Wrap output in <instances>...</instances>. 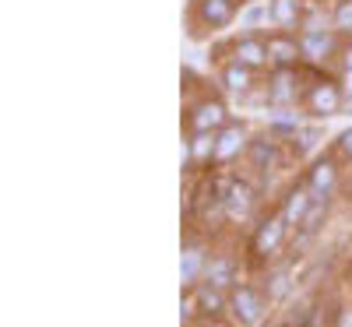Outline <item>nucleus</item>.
<instances>
[{"instance_id":"obj_1","label":"nucleus","mask_w":352,"mask_h":327,"mask_svg":"<svg viewBox=\"0 0 352 327\" xmlns=\"http://www.w3.org/2000/svg\"><path fill=\"white\" fill-rule=\"evenodd\" d=\"M303 109L314 116V120H328V116H342V102H345V92H342V81L335 78H324L320 67H310L303 71Z\"/></svg>"},{"instance_id":"obj_2","label":"nucleus","mask_w":352,"mask_h":327,"mask_svg":"<svg viewBox=\"0 0 352 327\" xmlns=\"http://www.w3.org/2000/svg\"><path fill=\"white\" fill-rule=\"evenodd\" d=\"M264 88H268V102L275 109H289V106L303 102V88H307L303 67H272Z\"/></svg>"},{"instance_id":"obj_3","label":"nucleus","mask_w":352,"mask_h":327,"mask_svg":"<svg viewBox=\"0 0 352 327\" xmlns=\"http://www.w3.org/2000/svg\"><path fill=\"white\" fill-rule=\"evenodd\" d=\"M240 14V4H232V0H194L190 4V25L194 32H222L236 21Z\"/></svg>"},{"instance_id":"obj_4","label":"nucleus","mask_w":352,"mask_h":327,"mask_svg":"<svg viewBox=\"0 0 352 327\" xmlns=\"http://www.w3.org/2000/svg\"><path fill=\"white\" fill-rule=\"evenodd\" d=\"M300 49L307 67H328L335 56H342L345 43L335 28H324V32H300Z\"/></svg>"},{"instance_id":"obj_5","label":"nucleus","mask_w":352,"mask_h":327,"mask_svg":"<svg viewBox=\"0 0 352 327\" xmlns=\"http://www.w3.org/2000/svg\"><path fill=\"white\" fill-rule=\"evenodd\" d=\"M229 60H236L250 71H264V67H272V56H268V36H261V32H243L236 36L229 46Z\"/></svg>"},{"instance_id":"obj_6","label":"nucleus","mask_w":352,"mask_h":327,"mask_svg":"<svg viewBox=\"0 0 352 327\" xmlns=\"http://www.w3.org/2000/svg\"><path fill=\"white\" fill-rule=\"evenodd\" d=\"M229 124V109L222 99L215 95H201L187 106V131L201 134V131H222Z\"/></svg>"},{"instance_id":"obj_7","label":"nucleus","mask_w":352,"mask_h":327,"mask_svg":"<svg viewBox=\"0 0 352 327\" xmlns=\"http://www.w3.org/2000/svg\"><path fill=\"white\" fill-rule=\"evenodd\" d=\"M219 190H222V207H226V218H247L250 207H254V187L240 176H219Z\"/></svg>"},{"instance_id":"obj_8","label":"nucleus","mask_w":352,"mask_h":327,"mask_svg":"<svg viewBox=\"0 0 352 327\" xmlns=\"http://www.w3.org/2000/svg\"><path fill=\"white\" fill-rule=\"evenodd\" d=\"M268 56L272 67H303V49H300V32H268Z\"/></svg>"},{"instance_id":"obj_9","label":"nucleus","mask_w":352,"mask_h":327,"mask_svg":"<svg viewBox=\"0 0 352 327\" xmlns=\"http://www.w3.org/2000/svg\"><path fill=\"white\" fill-rule=\"evenodd\" d=\"M285 229H289V222H285L282 212L272 215L268 222H261L257 232H254V240H250V253L254 257H272L282 247V240H285Z\"/></svg>"},{"instance_id":"obj_10","label":"nucleus","mask_w":352,"mask_h":327,"mask_svg":"<svg viewBox=\"0 0 352 327\" xmlns=\"http://www.w3.org/2000/svg\"><path fill=\"white\" fill-rule=\"evenodd\" d=\"M278 148H282V141H278V134H272V131L250 137V144H247L250 166H254L257 172H272V169L278 166V155H282Z\"/></svg>"},{"instance_id":"obj_11","label":"nucleus","mask_w":352,"mask_h":327,"mask_svg":"<svg viewBox=\"0 0 352 327\" xmlns=\"http://www.w3.org/2000/svg\"><path fill=\"white\" fill-rule=\"evenodd\" d=\"M229 306H232V313L240 317V324H261V317H264V300H261V292H254L250 285H236L232 289V295H229Z\"/></svg>"},{"instance_id":"obj_12","label":"nucleus","mask_w":352,"mask_h":327,"mask_svg":"<svg viewBox=\"0 0 352 327\" xmlns=\"http://www.w3.org/2000/svg\"><path fill=\"white\" fill-rule=\"evenodd\" d=\"M257 71H250V67H243V64H236V60H226L222 67H219V84L226 88L229 95H247L250 88H257Z\"/></svg>"},{"instance_id":"obj_13","label":"nucleus","mask_w":352,"mask_h":327,"mask_svg":"<svg viewBox=\"0 0 352 327\" xmlns=\"http://www.w3.org/2000/svg\"><path fill=\"white\" fill-rule=\"evenodd\" d=\"M268 8H272V28H278V32H300L307 0H268Z\"/></svg>"},{"instance_id":"obj_14","label":"nucleus","mask_w":352,"mask_h":327,"mask_svg":"<svg viewBox=\"0 0 352 327\" xmlns=\"http://www.w3.org/2000/svg\"><path fill=\"white\" fill-rule=\"evenodd\" d=\"M215 144H219V131L190 134V141L184 148V162L187 166H212L215 162Z\"/></svg>"},{"instance_id":"obj_15","label":"nucleus","mask_w":352,"mask_h":327,"mask_svg":"<svg viewBox=\"0 0 352 327\" xmlns=\"http://www.w3.org/2000/svg\"><path fill=\"white\" fill-rule=\"evenodd\" d=\"M250 141H247V127L243 124H226L222 131H219V144H215V162H229V159H236L243 148H247Z\"/></svg>"},{"instance_id":"obj_16","label":"nucleus","mask_w":352,"mask_h":327,"mask_svg":"<svg viewBox=\"0 0 352 327\" xmlns=\"http://www.w3.org/2000/svg\"><path fill=\"white\" fill-rule=\"evenodd\" d=\"M335 183H338V166H335V159H320V162H314V169L307 172V187H310V194H314L317 201H320V197H331Z\"/></svg>"},{"instance_id":"obj_17","label":"nucleus","mask_w":352,"mask_h":327,"mask_svg":"<svg viewBox=\"0 0 352 327\" xmlns=\"http://www.w3.org/2000/svg\"><path fill=\"white\" fill-rule=\"evenodd\" d=\"M310 204H314V194H310V187H307V183H303V187H296V190H289L285 207H282L285 222H289V225H300V222H303V215L310 212Z\"/></svg>"},{"instance_id":"obj_18","label":"nucleus","mask_w":352,"mask_h":327,"mask_svg":"<svg viewBox=\"0 0 352 327\" xmlns=\"http://www.w3.org/2000/svg\"><path fill=\"white\" fill-rule=\"evenodd\" d=\"M194 300H197V310H201L204 317H215V313L226 310V295H222V289L212 285V282L194 285Z\"/></svg>"},{"instance_id":"obj_19","label":"nucleus","mask_w":352,"mask_h":327,"mask_svg":"<svg viewBox=\"0 0 352 327\" xmlns=\"http://www.w3.org/2000/svg\"><path fill=\"white\" fill-rule=\"evenodd\" d=\"M208 267V253L201 247H187L184 250V285H197V275H204Z\"/></svg>"},{"instance_id":"obj_20","label":"nucleus","mask_w":352,"mask_h":327,"mask_svg":"<svg viewBox=\"0 0 352 327\" xmlns=\"http://www.w3.org/2000/svg\"><path fill=\"white\" fill-rule=\"evenodd\" d=\"M232 260L229 257H208V267H204V282H212V285H219V289H226V285H232Z\"/></svg>"},{"instance_id":"obj_21","label":"nucleus","mask_w":352,"mask_h":327,"mask_svg":"<svg viewBox=\"0 0 352 327\" xmlns=\"http://www.w3.org/2000/svg\"><path fill=\"white\" fill-rule=\"evenodd\" d=\"M331 21V14H324V4L320 0H307L303 8V21H300V32H324V25Z\"/></svg>"},{"instance_id":"obj_22","label":"nucleus","mask_w":352,"mask_h":327,"mask_svg":"<svg viewBox=\"0 0 352 327\" xmlns=\"http://www.w3.org/2000/svg\"><path fill=\"white\" fill-rule=\"evenodd\" d=\"M324 137V127L320 124H303L296 134H292V148H296V155H307L317 148V141Z\"/></svg>"},{"instance_id":"obj_23","label":"nucleus","mask_w":352,"mask_h":327,"mask_svg":"<svg viewBox=\"0 0 352 327\" xmlns=\"http://www.w3.org/2000/svg\"><path fill=\"white\" fill-rule=\"evenodd\" d=\"M324 215H328V197H314V204H310V212L303 215V222H300V229H303V240L300 243H307L310 240V236L320 229V222H324Z\"/></svg>"},{"instance_id":"obj_24","label":"nucleus","mask_w":352,"mask_h":327,"mask_svg":"<svg viewBox=\"0 0 352 327\" xmlns=\"http://www.w3.org/2000/svg\"><path fill=\"white\" fill-rule=\"evenodd\" d=\"M240 21L247 32H261V25H268L272 21V8H268V0L264 4H250L247 11H240Z\"/></svg>"},{"instance_id":"obj_25","label":"nucleus","mask_w":352,"mask_h":327,"mask_svg":"<svg viewBox=\"0 0 352 327\" xmlns=\"http://www.w3.org/2000/svg\"><path fill=\"white\" fill-rule=\"evenodd\" d=\"M331 28L338 36H352V0H335L331 8Z\"/></svg>"},{"instance_id":"obj_26","label":"nucleus","mask_w":352,"mask_h":327,"mask_svg":"<svg viewBox=\"0 0 352 327\" xmlns=\"http://www.w3.org/2000/svg\"><path fill=\"white\" fill-rule=\"evenodd\" d=\"M285 289H289V271H275V275H272L268 295H272V300H278V295H285Z\"/></svg>"},{"instance_id":"obj_27","label":"nucleus","mask_w":352,"mask_h":327,"mask_svg":"<svg viewBox=\"0 0 352 327\" xmlns=\"http://www.w3.org/2000/svg\"><path fill=\"white\" fill-rule=\"evenodd\" d=\"M335 148H338V155H342V159H349V162H352V127L338 137V144H335Z\"/></svg>"},{"instance_id":"obj_28","label":"nucleus","mask_w":352,"mask_h":327,"mask_svg":"<svg viewBox=\"0 0 352 327\" xmlns=\"http://www.w3.org/2000/svg\"><path fill=\"white\" fill-rule=\"evenodd\" d=\"M338 60H342V71H352V43H345V49H342Z\"/></svg>"},{"instance_id":"obj_29","label":"nucleus","mask_w":352,"mask_h":327,"mask_svg":"<svg viewBox=\"0 0 352 327\" xmlns=\"http://www.w3.org/2000/svg\"><path fill=\"white\" fill-rule=\"evenodd\" d=\"M342 92L345 99H352V71H342Z\"/></svg>"},{"instance_id":"obj_30","label":"nucleus","mask_w":352,"mask_h":327,"mask_svg":"<svg viewBox=\"0 0 352 327\" xmlns=\"http://www.w3.org/2000/svg\"><path fill=\"white\" fill-rule=\"evenodd\" d=\"M232 4H240V8H243V4H250V0H232Z\"/></svg>"}]
</instances>
